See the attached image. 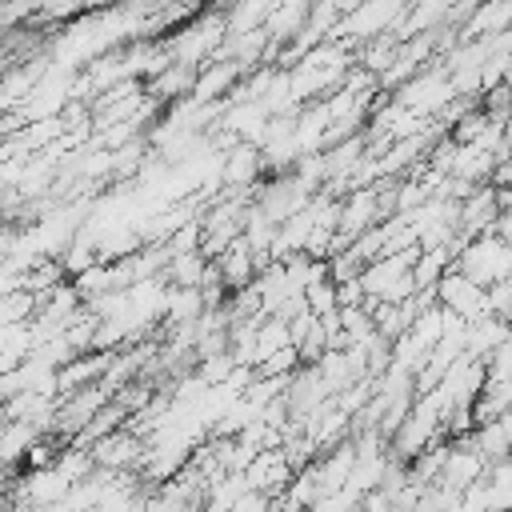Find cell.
I'll list each match as a JSON object with an SVG mask.
<instances>
[{
  "instance_id": "20",
  "label": "cell",
  "mask_w": 512,
  "mask_h": 512,
  "mask_svg": "<svg viewBox=\"0 0 512 512\" xmlns=\"http://www.w3.org/2000/svg\"><path fill=\"white\" fill-rule=\"evenodd\" d=\"M60 284H64V264H60V260H40L32 272H24V292H32L36 300L48 296V292L60 288Z\"/></svg>"
},
{
  "instance_id": "15",
  "label": "cell",
  "mask_w": 512,
  "mask_h": 512,
  "mask_svg": "<svg viewBox=\"0 0 512 512\" xmlns=\"http://www.w3.org/2000/svg\"><path fill=\"white\" fill-rule=\"evenodd\" d=\"M508 336H512V324H508V320L480 316L476 324H468V356H472V360H488Z\"/></svg>"
},
{
  "instance_id": "24",
  "label": "cell",
  "mask_w": 512,
  "mask_h": 512,
  "mask_svg": "<svg viewBox=\"0 0 512 512\" xmlns=\"http://www.w3.org/2000/svg\"><path fill=\"white\" fill-rule=\"evenodd\" d=\"M484 368H488V380H512V336L484 360Z\"/></svg>"
},
{
  "instance_id": "11",
  "label": "cell",
  "mask_w": 512,
  "mask_h": 512,
  "mask_svg": "<svg viewBox=\"0 0 512 512\" xmlns=\"http://www.w3.org/2000/svg\"><path fill=\"white\" fill-rule=\"evenodd\" d=\"M308 12H312V4H304V0L272 4V16H268L264 32H268V40H272V48H276V52H280V48H288V44L308 28Z\"/></svg>"
},
{
  "instance_id": "22",
  "label": "cell",
  "mask_w": 512,
  "mask_h": 512,
  "mask_svg": "<svg viewBox=\"0 0 512 512\" xmlns=\"http://www.w3.org/2000/svg\"><path fill=\"white\" fill-rule=\"evenodd\" d=\"M56 444H60L56 436H40V440L32 444V452L24 456V464H28V472H36V468H52V464L60 460V452H64V448H56Z\"/></svg>"
},
{
  "instance_id": "14",
  "label": "cell",
  "mask_w": 512,
  "mask_h": 512,
  "mask_svg": "<svg viewBox=\"0 0 512 512\" xmlns=\"http://www.w3.org/2000/svg\"><path fill=\"white\" fill-rule=\"evenodd\" d=\"M44 432L36 428V424H20V420H0V464L4 468H12V464H20L28 452H32V444L40 440Z\"/></svg>"
},
{
  "instance_id": "27",
  "label": "cell",
  "mask_w": 512,
  "mask_h": 512,
  "mask_svg": "<svg viewBox=\"0 0 512 512\" xmlns=\"http://www.w3.org/2000/svg\"><path fill=\"white\" fill-rule=\"evenodd\" d=\"M488 476H492V480H508V484H512V452H508L504 460H496V464L488 468Z\"/></svg>"
},
{
  "instance_id": "2",
  "label": "cell",
  "mask_w": 512,
  "mask_h": 512,
  "mask_svg": "<svg viewBox=\"0 0 512 512\" xmlns=\"http://www.w3.org/2000/svg\"><path fill=\"white\" fill-rule=\"evenodd\" d=\"M404 12H408V4H400V0L352 4V8L344 12V20L336 24L332 40H340V44H348V48H364V44H372V40H380V36H392L396 24L404 20Z\"/></svg>"
},
{
  "instance_id": "13",
  "label": "cell",
  "mask_w": 512,
  "mask_h": 512,
  "mask_svg": "<svg viewBox=\"0 0 512 512\" xmlns=\"http://www.w3.org/2000/svg\"><path fill=\"white\" fill-rule=\"evenodd\" d=\"M204 312H208V304H204V292L200 288H172L168 284V304H164V328L168 332L192 328Z\"/></svg>"
},
{
  "instance_id": "19",
  "label": "cell",
  "mask_w": 512,
  "mask_h": 512,
  "mask_svg": "<svg viewBox=\"0 0 512 512\" xmlns=\"http://www.w3.org/2000/svg\"><path fill=\"white\" fill-rule=\"evenodd\" d=\"M284 348H292L288 320H280V316H264V320H260V328H256V368H260L268 356L284 352Z\"/></svg>"
},
{
  "instance_id": "21",
  "label": "cell",
  "mask_w": 512,
  "mask_h": 512,
  "mask_svg": "<svg viewBox=\"0 0 512 512\" xmlns=\"http://www.w3.org/2000/svg\"><path fill=\"white\" fill-rule=\"evenodd\" d=\"M304 304H308V312H312L316 320H324V316H336V312H340V300H336V284H332V280H320V284H312V288L304 292Z\"/></svg>"
},
{
  "instance_id": "25",
  "label": "cell",
  "mask_w": 512,
  "mask_h": 512,
  "mask_svg": "<svg viewBox=\"0 0 512 512\" xmlns=\"http://www.w3.org/2000/svg\"><path fill=\"white\" fill-rule=\"evenodd\" d=\"M336 300H340V308H364V304H368V296H364V284H360V280L336 284Z\"/></svg>"
},
{
  "instance_id": "17",
  "label": "cell",
  "mask_w": 512,
  "mask_h": 512,
  "mask_svg": "<svg viewBox=\"0 0 512 512\" xmlns=\"http://www.w3.org/2000/svg\"><path fill=\"white\" fill-rule=\"evenodd\" d=\"M272 16V0H244V4H232L224 8V24H228V36H248V32H260Z\"/></svg>"
},
{
  "instance_id": "7",
  "label": "cell",
  "mask_w": 512,
  "mask_h": 512,
  "mask_svg": "<svg viewBox=\"0 0 512 512\" xmlns=\"http://www.w3.org/2000/svg\"><path fill=\"white\" fill-rule=\"evenodd\" d=\"M144 448H148V444H144L140 436H132L128 428H120V432H112V436L96 440L88 452H92L96 468H108V472H140Z\"/></svg>"
},
{
  "instance_id": "28",
  "label": "cell",
  "mask_w": 512,
  "mask_h": 512,
  "mask_svg": "<svg viewBox=\"0 0 512 512\" xmlns=\"http://www.w3.org/2000/svg\"><path fill=\"white\" fill-rule=\"evenodd\" d=\"M8 472H12V468L0 464V500H8V488H12V484H8Z\"/></svg>"
},
{
  "instance_id": "5",
  "label": "cell",
  "mask_w": 512,
  "mask_h": 512,
  "mask_svg": "<svg viewBox=\"0 0 512 512\" xmlns=\"http://www.w3.org/2000/svg\"><path fill=\"white\" fill-rule=\"evenodd\" d=\"M436 304H440L444 312H452V316H460V320L476 324L480 316H488V288L472 284L464 272H456V268H452V272L436 284Z\"/></svg>"
},
{
  "instance_id": "29",
  "label": "cell",
  "mask_w": 512,
  "mask_h": 512,
  "mask_svg": "<svg viewBox=\"0 0 512 512\" xmlns=\"http://www.w3.org/2000/svg\"><path fill=\"white\" fill-rule=\"evenodd\" d=\"M8 512H40V508H32V504H12Z\"/></svg>"
},
{
  "instance_id": "30",
  "label": "cell",
  "mask_w": 512,
  "mask_h": 512,
  "mask_svg": "<svg viewBox=\"0 0 512 512\" xmlns=\"http://www.w3.org/2000/svg\"><path fill=\"white\" fill-rule=\"evenodd\" d=\"M4 400H8V392H4V384H0V408H4Z\"/></svg>"
},
{
  "instance_id": "23",
  "label": "cell",
  "mask_w": 512,
  "mask_h": 512,
  "mask_svg": "<svg viewBox=\"0 0 512 512\" xmlns=\"http://www.w3.org/2000/svg\"><path fill=\"white\" fill-rule=\"evenodd\" d=\"M488 316H496V320H508V324H512V280H504V284H492V288H488Z\"/></svg>"
},
{
  "instance_id": "12",
  "label": "cell",
  "mask_w": 512,
  "mask_h": 512,
  "mask_svg": "<svg viewBox=\"0 0 512 512\" xmlns=\"http://www.w3.org/2000/svg\"><path fill=\"white\" fill-rule=\"evenodd\" d=\"M216 268H220V276H224V288H228V296L232 292H244V288H252V280H256V256H252V248L244 244V236L216 260Z\"/></svg>"
},
{
  "instance_id": "18",
  "label": "cell",
  "mask_w": 512,
  "mask_h": 512,
  "mask_svg": "<svg viewBox=\"0 0 512 512\" xmlns=\"http://www.w3.org/2000/svg\"><path fill=\"white\" fill-rule=\"evenodd\" d=\"M204 272H208V256H204V252H180V256L168 260L164 280H168L172 288H200Z\"/></svg>"
},
{
  "instance_id": "16",
  "label": "cell",
  "mask_w": 512,
  "mask_h": 512,
  "mask_svg": "<svg viewBox=\"0 0 512 512\" xmlns=\"http://www.w3.org/2000/svg\"><path fill=\"white\" fill-rule=\"evenodd\" d=\"M452 264H456V256H452V248H448V244H444V248H420L416 264H412L416 288H420V292H436V284L452 272Z\"/></svg>"
},
{
  "instance_id": "3",
  "label": "cell",
  "mask_w": 512,
  "mask_h": 512,
  "mask_svg": "<svg viewBox=\"0 0 512 512\" xmlns=\"http://www.w3.org/2000/svg\"><path fill=\"white\" fill-rule=\"evenodd\" d=\"M452 268L464 272L480 288L504 284V280H512V244L500 232H484V236H476V240H468L460 248V256H456Z\"/></svg>"
},
{
  "instance_id": "1",
  "label": "cell",
  "mask_w": 512,
  "mask_h": 512,
  "mask_svg": "<svg viewBox=\"0 0 512 512\" xmlns=\"http://www.w3.org/2000/svg\"><path fill=\"white\" fill-rule=\"evenodd\" d=\"M228 40V24H224V12L220 8H200L188 24H180L176 32H168L160 44L168 52L172 64H184V68H204Z\"/></svg>"
},
{
  "instance_id": "26",
  "label": "cell",
  "mask_w": 512,
  "mask_h": 512,
  "mask_svg": "<svg viewBox=\"0 0 512 512\" xmlns=\"http://www.w3.org/2000/svg\"><path fill=\"white\" fill-rule=\"evenodd\" d=\"M360 512H396V504H392L384 492H368V496L360 500Z\"/></svg>"
},
{
  "instance_id": "10",
  "label": "cell",
  "mask_w": 512,
  "mask_h": 512,
  "mask_svg": "<svg viewBox=\"0 0 512 512\" xmlns=\"http://www.w3.org/2000/svg\"><path fill=\"white\" fill-rule=\"evenodd\" d=\"M496 224H500V200H496V188L484 184V188H476V192L460 204V224H456V232H460L464 240H476V236H484V232H496Z\"/></svg>"
},
{
  "instance_id": "9",
  "label": "cell",
  "mask_w": 512,
  "mask_h": 512,
  "mask_svg": "<svg viewBox=\"0 0 512 512\" xmlns=\"http://www.w3.org/2000/svg\"><path fill=\"white\" fill-rule=\"evenodd\" d=\"M112 360H116V352H84V356L68 360V364L56 372L60 400H64V396H76V392H84V388H96V384L104 380V372L112 368Z\"/></svg>"
},
{
  "instance_id": "4",
  "label": "cell",
  "mask_w": 512,
  "mask_h": 512,
  "mask_svg": "<svg viewBox=\"0 0 512 512\" xmlns=\"http://www.w3.org/2000/svg\"><path fill=\"white\" fill-rule=\"evenodd\" d=\"M392 100H396L400 108H408V112L424 116V120H436V116L456 100V88H452L448 72L440 68V60H432L420 76H412L404 88H396V92H392Z\"/></svg>"
},
{
  "instance_id": "8",
  "label": "cell",
  "mask_w": 512,
  "mask_h": 512,
  "mask_svg": "<svg viewBox=\"0 0 512 512\" xmlns=\"http://www.w3.org/2000/svg\"><path fill=\"white\" fill-rule=\"evenodd\" d=\"M244 80V68L232 64V60H208L200 72H196V84H192V104H224L236 84Z\"/></svg>"
},
{
  "instance_id": "6",
  "label": "cell",
  "mask_w": 512,
  "mask_h": 512,
  "mask_svg": "<svg viewBox=\"0 0 512 512\" xmlns=\"http://www.w3.org/2000/svg\"><path fill=\"white\" fill-rule=\"evenodd\" d=\"M488 460L480 456L476 448V436H464V440H448V460H444V476L440 484L452 488V492H468L476 480L488 476Z\"/></svg>"
}]
</instances>
